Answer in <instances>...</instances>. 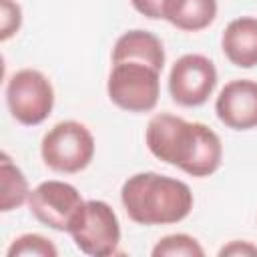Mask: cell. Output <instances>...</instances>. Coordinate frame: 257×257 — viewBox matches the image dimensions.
Segmentation results:
<instances>
[{"mask_svg":"<svg viewBox=\"0 0 257 257\" xmlns=\"http://www.w3.org/2000/svg\"><path fill=\"white\" fill-rule=\"evenodd\" d=\"M145 143L153 157L191 177H209L223 161V145L213 128L169 112H159L149 120Z\"/></svg>","mask_w":257,"mask_h":257,"instance_id":"6da1fadb","label":"cell"},{"mask_svg":"<svg viewBox=\"0 0 257 257\" xmlns=\"http://www.w3.org/2000/svg\"><path fill=\"white\" fill-rule=\"evenodd\" d=\"M120 201L139 225H171L189 217L193 193L187 183L153 171L137 173L122 183Z\"/></svg>","mask_w":257,"mask_h":257,"instance_id":"7a4b0ae2","label":"cell"},{"mask_svg":"<svg viewBox=\"0 0 257 257\" xmlns=\"http://www.w3.org/2000/svg\"><path fill=\"white\" fill-rule=\"evenodd\" d=\"M106 92L122 110L149 112L157 106L161 96V70L135 60L112 62Z\"/></svg>","mask_w":257,"mask_h":257,"instance_id":"3957f363","label":"cell"},{"mask_svg":"<svg viewBox=\"0 0 257 257\" xmlns=\"http://www.w3.org/2000/svg\"><path fill=\"white\" fill-rule=\"evenodd\" d=\"M66 233H70L74 245L86 255L108 257L118 251L120 223L112 207L104 201H84Z\"/></svg>","mask_w":257,"mask_h":257,"instance_id":"277c9868","label":"cell"},{"mask_svg":"<svg viewBox=\"0 0 257 257\" xmlns=\"http://www.w3.org/2000/svg\"><path fill=\"white\" fill-rule=\"evenodd\" d=\"M40 155L44 165L56 173H78L94 157V137L82 122L62 120L42 137Z\"/></svg>","mask_w":257,"mask_h":257,"instance_id":"5b68a950","label":"cell"},{"mask_svg":"<svg viewBox=\"0 0 257 257\" xmlns=\"http://www.w3.org/2000/svg\"><path fill=\"white\" fill-rule=\"evenodd\" d=\"M6 102L20 124L34 126L50 116L54 106V88L40 70L22 68L14 72L6 84Z\"/></svg>","mask_w":257,"mask_h":257,"instance_id":"8992f818","label":"cell"},{"mask_svg":"<svg viewBox=\"0 0 257 257\" xmlns=\"http://www.w3.org/2000/svg\"><path fill=\"white\" fill-rule=\"evenodd\" d=\"M217 86V68L203 54H183L169 72L171 98L181 106H201Z\"/></svg>","mask_w":257,"mask_h":257,"instance_id":"52a82bcc","label":"cell"},{"mask_svg":"<svg viewBox=\"0 0 257 257\" xmlns=\"http://www.w3.org/2000/svg\"><path fill=\"white\" fill-rule=\"evenodd\" d=\"M82 203L78 189L64 181H44L28 195V209L34 219L54 231H68Z\"/></svg>","mask_w":257,"mask_h":257,"instance_id":"ba28073f","label":"cell"},{"mask_svg":"<svg viewBox=\"0 0 257 257\" xmlns=\"http://www.w3.org/2000/svg\"><path fill=\"white\" fill-rule=\"evenodd\" d=\"M215 112L219 120L233 131H249L257 126V80L237 78L227 82L217 100Z\"/></svg>","mask_w":257,"mask_h":257,"instance_id":"9c48e42d","label":"cell"},{"mask_svg":"<svg viewBox=\"0 0 257 257\" xmlns=\"http://www.w3.org/2000/svg\"><path fill=\"white\" fill-rule=\"evenodd\" d=\"M221 48L231 64L253 68L257 64V18L241 16L231 20L223 30Z\"/></svg>","mask_w":257,"mask_h":257,"instance_id":"30bf717a","label":"cell"},{"mask_svg":"<svg viewBox=\"0 0 257 257\" xmlns=\"http://www.w3.org/2000/svg\"><path fill=\"white\" fill-rule=\"evenodd\" d=\"M135 60L149 64L163 72L165 66V48L163 42L149 30H128L118 36L112 48V62Z\"/></svg>","mask_w":257,"mask_h":257,"instance_id":"8fae6325","label":"cell"},{"mask_svg":"<svg viewBox=\"0 0 257 257\" xmlns=\"http://www.w3.org/2000/svg\"><path fill=\"white\" fill-rule=\"evenodd\" d=\"M217 16V0H165L163 18L179 30L199 32Z\"/></svg>","mask_w":257,"mask_h":257,"instance_id":"7c38bea8","label":"cell"},{"mask_svg":"<svg viewBox=\"0 0 257 257\" xmlns=\"http://www.w3.org/2000/svg\"><path fill=\"white\" fill-rule=\"evenodd\" d=\"M28 181L24 173L4 153L0 159V211L18 209L28 201Z\"/></svg>","mask_w":257,"mask_h":257,"instance_id":"4fadbf2b","label":"cell"},{"mask_svg":"<svg viewBox=\"0 0 257 257\" xmlns=\"http://www.w3.org/2000/svg\"><path fill=\"white\" fill-rule=\"evenodd\" d=\"M151 253L153 257H203L205 249L195 237L187 233H173L159 239Z\"/></svg>","mask_w":257,"mask_h":257,"instance_id":"5bb4252c","label":"cell"},{"mask_svg":"<svg viewBox=\"0 0 257 257\" xmlns=\"http://www.w3.org/2000/svg\"><path fill=\"white\" fill-rule=\"evenodd\" d=\"M6 255L8 257H56L58 249L50 239L38 233H26L12 241Z\"/></svg>","mask_w":257,"mask_h":257,"instance_id":"9a60e30c","label":"cell"},{"mask_svg":"<svg viewBox=\"0 0 257 257\" xmlns=\"http://www.w3.org/2000/svg\"><path fill=\"white\" fill-rule=\"evenodd\" d=\"M22 24V10L14 0H0V40H8Z\"/></svg>","mask_w":257,"mask_h":257,"instance_id":"2e32d148","label":"cell"},{"mask_svg":"<svg viewBox=\"0 0 257 257\" xmlns=\"http://www.w3.org/2000/svg\"><path fill=\"white\" fill-rule=\"evenodd\" d=\"M131 4H133V8L139 14L147 16L151 20L163 18V4H165V0H131Z\"/></svg>","mask_w":257,"mask_h":257,"instance_id":"e0dca14e","label":"cell"},{"mask_svg":"<svg viewBox=\"0 0 257 257\" xmlns=\"http://www.w3.org/2000/svg\"><path fill=\"white\" fill-rule=\"evenodd\" d=\"M225 255L251 257V255H257V245H253L249 241H231L229 245H225V247L219 249V257H225Z\"/></svg>","mask_w":257,"mask_h":257,"instance_id":"ac0fdd59","label":"cell"}]
</instances>
